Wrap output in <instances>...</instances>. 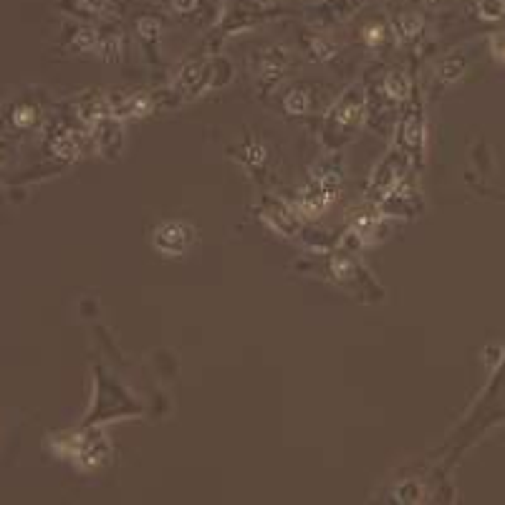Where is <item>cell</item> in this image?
Listing matches in <instances>:
<instances>
[{
	"label": "cell",
	"mask_w": 505,
	"mask_h": 505,
	"mask_svg": "<svg viewBox=\"0 0 505 505\" xmlns=\"http://www.w3.org/2000/svg\"><path fill=\"white\" fill-rule=\"evenodd\" d=\"M311 53L316 61H328L333 56V46L328 41H321V38H313L311 41Z\"/></svg>",
	"instance_id": "cell-22"
},
{
	"label": "cell",
	"mask_w": 505,
	"mask_h": 505,
	"mask_svg": "<svg viewBox=\"0 0 505 505\" xmlns=\"http://www.w3.org/2000/svg\"><path fill=\"white\" fill-rule=\"evenodd\" d=\"M328 276L333 283H339L341 288L351 291V293H367L374 286L372 276L361 268V263L351 253H333L328 258Z\"/></svg>",
	"instance_id": "cell-5"
},
{
	"label": "cell",
	"mask_w": 505,
	"mask_h": 505,
	"mask_svg": "<svg viewBox=\"0 0 505 505\" xmlns=\"http://www.w3.org/2000/svg\"><path fill=\"white\" fill-rule=\"evenodd\" d=\"M392 28H395V36L400 41H415L417 36L422 33L425 18L420 16V13H415V11L400 13V16L395 18V23H392Z\"/></svg>",
	"instance_id": "cell-12"
},
{
	"label": "cell",
	"mask_w": 505,
	"mask_h": 505,
	"mask_svg": "<svg viewBox=\"0 0 505 505\" xmlns=\"http://www.w3.org/2000/svg\"><path fill=\"white\" fill-rule=\"evenodd\" d=\"M407 165H410V157L395 152V155L387 157V160L377 167V172H374V177H372V192H374V197H377L379 202H382L384 197H387V194L402 182Z\"/></svg>",
	"instance_id": "cell-7"
},
{
	"label": "cell",
	"mask_w": 505,
	"mask_h": 505,
	"mask_svg": "<svg viewBox=\"0 0 505 505\" xmlns=\"http://www.w3.org/2000/svg\"><path fill=\"white\" fill-rule=\"evenodd\" d=\"M43 117V109L38 106V101L31 99V96H23V99L13 101L6 111V124L13 129V132H31L36 129V124Z\"/></svg>",
	"instance_id": "cell-8"
},
{
	"label": "cell",
	"mask_w": 505,
	"mask_h": 505,
	"mask_svg": "<svg viewBox=\"0 0 505 505\" xmlns=\"http://www.w3.org/2000/svg\"><path fill=\"white\" fill-rule=\"evenodd\" d=\"M283 109L288 111L291 117H306V114L311 111V89H306V86H293V89L286 94Z\"/></svg>",
	"instance_id": "cell-15"
},
{
	"label": "cell",
	"mask_w": 505,
	"mask_h": 505,
	"mask_svg": "<svg viewBox=\"0 0 505 505\" xmlns=\"http://www.w3.org/2000/svg\"><path fill=\"white\" fill-rule=\"evenodd\" d=\"M465 66L467 61L462 58V56H447V58H442L437 66V78L444 83V86H450V83L460 81L462 73H465Z\"/></svg>",
	"instance_id": "cell-17"
},
{
	"label": "cell",
	"mask_w": 505,
	"mask_h": 505,
	"mask_svg": "<svg viewBox=\"0 0 505 505\" xmlns=\"http://www.w3.org/2000/svg\"><path fill=\"white\" fill-rule=\"evenodd\" d=\"M76 6L89 16H106L114 8V0H76Z\"/></svg>",
	"instance_id": "cell-21"
},
{
	"label": "cell",
	"mask_w": 505,
	"mask_h": 505,
	"mask_svg": "<svg viewBox=\"0 0 505 505\" xmlns=\"http://www.w3.org/2000/svg\"><path fill=\"white\" fill-rule=\"evenodd\" d=\"M197 240V230L187 220H162L152 230V248L165 258H184Z\"/></svg>",
	"instance_id": "cell-4"
},
{
	"label": "cell",
	"mask_w": 505,
	"mask_h": 505,
	"mask_svg": "<svg viewBox=\"0 0 505 505\" xmlns=\"http://www.w3.org/2000/svg\"><path fill=\"white\" fill-rule=\"evenodd\" d=\"M422 142H425V124H422V117H420V111H417V106H415L400 127V145L405 147L407 157L410 155L420 157V152H422Z\"/></svg>",
	"instance_id": "cell-10"
},
{
	"label": "cell",
	"mask_w": 505,
	"mask_h": 505,
	"mask_svg": "<svg viewBox=\"0 0 505 505\" xmlns=\"http://www.w3.org/2000/svg\"><path fill=\"white\" fill-rule=\"evenodd\" d=\"M286 71H288V53H286L281 46H271V48H266L263 53H258L256 81L263 94L276 89L278 83L286 78Z\"/></svg>",
	"instance_id": "cell-6"
},
{
	"label": "cell",
	"mask_w": 505,
	"mask_h": 505,
	"mask_svg": "<svg viewBox=\"0 0 505 505\" xmlns=\"http://www.w3.org/2000/svg\"><path fill=\"white\" fill-rule=\"evenodd\" d=\"M48 147L56 157L71 160V157H76L78 150H81V142H78L76 132H71V129H61V132H56L53 137H51Z\"/></svg>",
	"instance_id": "cell-13"
},
{
	"label": "cell",
	"mask_w": 505,
	"mask_h": 505,
	"mask_svg": "<svg viewBox=\"0 0 505 505\" xmlns=\"http://www.w3.org/2000/svg\"><path fill=\"white\" fill-rule=\"evenodd\" d=\"M361 41H364V46L369 51H382L389 41V26L384 21H379V18L364 23L361 26Z\"/></svg>",
	"instance_id": "cell-14"
},
{
	"label": "cell",
	"mask_w": 505,
	"mask_h": 505,
	"mask_svg": "<svg viewBox=\"0 0 505 505\" xmlns=\"http://www.w3.org/2000/svg\"><path fill=\"white\" fill-rule=\"evenodd\" d=\"M6 160H8V147L6 142H0V167L6 165Z\"/></svg>",
	"instance_id": "cell-25"
},
{
	"label": "cell",
	"mask_w": 505,
	"mask_h": 505,
	"mask_svg": "<svg viewBox=\"0 0 505 505\" xmlns=\"http://www.w3.org/2000/svg\"><path fill=\"white\" fill-rule=\"evenodd\" d=\"M339 192H341V167L336 160H326L311 170V179L301 189L296 210H298V215L308 217V220H316V217H321L333 202L339 200Z\"/></svg>",
	"instance_id": "cell-1"
},
{
	"label": "cell",
	"mask_w": 505,
	"mask_h": 505,
	"mask_svg": "<svg viewBox=\"0 0 505 505\" xmlns=\"http://www.w3.org/2000/svg\"><path fill=\"white\" fill-rule=\"evenodd\" d=\"M478 16L483 21H500L505 16V0H478Z\"/></svg>",
	"instance_id": "cell-20"
},
{
	"label": "cell",
	"mask_w": 505,
	"mask_h": 505,
	"mask_svg": "<svg viewBox=\"0 0 505 505\" xmlns=\"http://www.w3.org/2000/svg\"><path fill=\"white\" fill-rule=\"evenodd\" d=\"M364 117H367V96L359 86H354V89L344 91L328 111L326 137L331 134L336 142H344L346 137H351L361 127Z\"/></svg>",
	"instance_id": "cell-3"
},
{
	"label": "cell",
	"mask_w": 505,
	"mask_h": 505,
	"mask_svg": "<svg viewBox=\"0 0 505 505\" xmlns=\"http://www.w3.org/2000/svg\"><path fill=\"white\" fill-rule=\"evenodd\" d=\"M268 222H271L273 228L276 230H281V233H286V235H293L296 233V217H293V212L288 210L286 205H281V202H268Z\"/></svg>",
	"instance_id": "cell-16"
},
{
	"label": "cell",
	"mask_w": 505,
	"mask_h": 505,
	"mask_svg": "<svg viewBox=\"0 0 505 505\" xmlns=\"http://www.w3.org/2000/svg\"><path fill=\"white\" fill-rule=\"evenodd\" d=\"M56 452L71 460L78 470L94 472L109 462L111 447L101 432H68L61 439H53Z\"/></svg>",
	"instance_id": "cell-2"
},
{
	"label": "cell",
	"mask_w": 505,
	"mask_h": 505,
	"mask_svg": "<svg viewBox=\"0 0 505 505\" xmlns=\"http://www.w3.org/2000/svg\"><path fill=\"white\" fill-rule=\"evenodd\" d=\"M233 157L240 162V165L248 170L253 177H258V175L263 172L268 167V160H271V155H268V147L263 145L258 137H248L240 147H235L233 150Z\"/></svg>",
	"instance_id": "cell-9"
},
{
	"label": "cell",
	"mask_w": 505,
	"mask_h": 505,
	"mask_svg": "<svg viewBox=\"0 0 505 505\" xmlns=\"http://www.w3.org/2000/svg\"><path fill=\"white\" fill-rule=\"evenodd\" d=\"M137 33H139V38H142V41H147V43H152V41L160 38V33H162V23L157 21V18H152V16L139 18V21H137Z\"/></svg>",
	"instance_id": "cell-19"
},
{
	"label": "cell",
	"mask_w": 505,
	"mask_h": 505,
	"mask_svg": "<svg viewBox=\"0 0 505 505\" xmlns=\"http://www.w3.org/2000/svg\"><path fill=\"white\" fill-rule=\"evenodd\" d=\"M490 51H493V58L500 63V66H505V31H500V33H495L493 38H490Z\"/></svg>",
	"instance_id": "cell-23"
},
{
	"label": "cell",
	"mask_w": 505,
	"mask_h": 505,
	"mask_svg": "<svg viewBox=\"0 0 505 505\" xmlns=\"http://www.w3.org/2000/svg\"><path fill=\"white\" fill-rule=\"evenodd\" d=\"M425 3H437V0H425Z\"/></svg>",
	"instance_id": "cell-26"
},
{
	"label": "cell",
	"mask_w": 505,
	"mask_h": 505,
	"mask_svg": "<svg viewBox=\"0 0 505 505\" xmlns=\"http://www.w3.org/2000/svg\"><path fill=\"white\" fill-rule=\"evenodd\" d=\"M384 96H387L389 104H405L410 101V94H412V83H410V76L400 68H392V71L384 76Z\"/></svg>",
	"instance_id": "cell-11"
},
{
	"label": "cell",
	"mask_w": 505,
	"mask_h": 505,
	"mask_svg": "<svg viewBox=\"0 0 505 505\" xmlns=\"http://www.w3.org/2000/svg\"><path fill=\"white\" fill-rule=\"evenodd\" d=\"M392 500L397 503H420L425 500V488L417 480H402L392 488Z\"/></svg>",
	"instance_id": "cell-18"
},
{
	"label": "cell",
	"mask_w": 505,
	"mask_h": 505,
	"mask_svg": "<svg viewBox=\"0 0 505 505\" xmlns=\"http://www.w3.org/2000/svg\"><path fill=\"white\" fill-rule=\"evenodd\" d=\"M172 3V11H177V13H192L194 8H197V3L200 0H170Z\"/></svg>",
	"instance_id": "cell-24"
}]
</instances>
